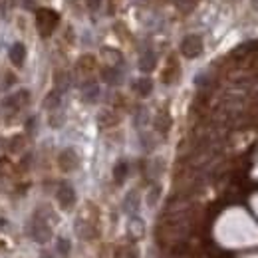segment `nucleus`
Segmentation results:
<instances>
[{
  "mask_svg": "<svg viewBox=\"0 0 258 258\" xmlns=\"http://www.w3.org/2000/svg\"><path fill=\"white\" fill-rule=\"evenodd\" d=\"M58 22H60V16L52 8H40L36 12V26H38L40 36H44V38H48V36L54 34Z\"/></svg>",
  "mask_w": 258,
  "mask_h": 258,
  "instance_id": "nucleus-1",
  "label": "nucleus"
},
{
  "mask_svg": "<svg viewBox=\"0 0 258 258\" xmlns=\"http://www.w3.org/2000/svg\"><path fill=\"white\" fill-rule=\"evenodd\" d=\"M201 52H203V40H201V36L191 34V36L183 38V42H181V54L185 58H191L193 60V58L201 56Z\"/></svg>",
  "mask_w": 258,
  "mask_h": 258,
  "instance_id": "nucleus-2",
  "label": "nucleus"
},
{
  "mask_svg": "<svg viewBox=\"0 0 258 258\" xmlns=\"http://www.w3.org/2000/svg\"><path fill=\"white\" fill-rule=\"evenodd\" d=\"M56 199H58V205L64 209V211H70L74 205H76V191L72 185L68 183H62L56 191Z\"/></svg>",
  "mask_w": 258,
  "mask_h": 258,
  "instance_id": "nucleus-3",
  "label": "nucleus"
},
{
  "mask_svg": "<svg viewBox=\"0 0 258 258\" xmlns=\"http://www.w3.org/2000/svg\"><path fill=\"white\" fill-rule=\"evenodd\" d=\"M58 165H60V169L66 171V173L78 169V167H80V157H78L76 149H72V147L64 149V151L60 153V157H58Z\"/></svg>",
  "mask_w": 258,
  "mask_h": 258,
  "instance_id": "nucleus-4",
  "label": "nucleus"
},
{
  "mask_svg": "<svg viewBox=\"0 0 258 258\" xmlns=\"http://www.w3.org/2000/svg\"><path fill=\"white\" fill-rule=\"evenodd\" d=\"M32 239L40 245H46L50 239H52V229L46 225L44 219H36L34 225H32Z\"/></svg>",
  "mask_w": 258,
  "mask_h": 258,
  "instance_id": "nucleus-5",
  "label": "nucleus"
},
{
  "mask_svg": "<svg viewBox=\"0 0 258 258\" xmlns=\"http://www.w3.org/2000/svg\"><path fill=\"white\" fill-rule=\"evenodd\" d=\"M8 58H10V62H12L16 68H20V66L24 64V60H26V48H24V44H22V42L12 44L10 50H8Z\"/></svg>",
  "mask_w": 258,
  "mask_h": 258,
  "instance_id": "nucleus-6",
  "label": "nucleus"
},
{
  "mask_svg": "<svg viewBox=\"0 0 258 258\" xmlns=\"http://www.w3.org/2000/svg\"><path fill=\"white\" fill-rule=\"evenodd\" d=\"M128 233L133 241L143 239V235H145V225H143V221H141L139 217H133L128 223Z\"/></svg>",
  "mask_w": 258,
  "mask_h": 258,
  "instance_id": "nucleus-7",
  "label": "nucleus"
},
{
  "mask_svg": "<svg viewBox=\"0 0 258 258\" xmlns=\"http://www.w3.org/2000/svg\"><path fill=\"white\" fill-rule=\"evenodd\" d=\"M28 100H30V94H28L26 90H20V92H18V94H14L12 98H8L4 104H6V106H10V108H14V110H18V108L26 106V104H28Z\"/></svg>",
  "mask_w": 258,
  "mask_h": 258,
  "instance_id": "nucleus-8",
  "label": "nucleus"
},
{
  "mask_svg": "<svg viewBox=\"0 0 258 258\" xmlns=\"http://www.w3.org/2000/svg\"><path fill=\"white\" fill-rule=\"evenodd\" d=\"M135 92L141 96V98H147L151 92H153V82L149 78H141L135 82Z\"/></svg>",
  "mask_w": 258,
  "mask_h": 258,
  "instance_id": "nucleus-9",
  "label": "nucleus"
},
{
  "mask_svg": "<svg viewBox=\"0 0 258 258\" xmlns=\"http://www.w3.org/2000/svg\"><path fill=\"white\" fill-rule=\"evenodd\" d=\"M155 54L153 52H147V54H143L141 56V60H139V70L141 72H151L153 68H155Z\"/></svg>",
  "mask_w": 258,
  "mask_h": 258,
  "instance_id": "nucleus-10",
  "label": "nucleus"
},
{
  "mask_svg": "<svg viewBox=\"0 0 258 258\" xmlns=\"http://www.w3.org/2000/svg\"><path fill=\"white\" fill-rule=\"evenodd\" d=\"M128 163L126 161H120L116 167H114V181L118 183V185H122L124 181H126V177H128Z\"/></svg>",
  "mask_w": 258,
  "mask_h": 258,
  "instance_id": "nucleus-11",
  "label": "nucleus"
},
{
  "mask_svg": "<svg viewBox=\"0 0 258 258\" xmlns=\"http://www.w3.org/2000/svg\"><path fill=\"white\" fill-rule=\"evenodd\" d=\"M98 96H100V88L96 86V84H88L86 88H84V102H88V104H94L96 100H98Z\"/></svg>",
  "mask_w": 258,
  "mask_h": 258,
  "instance_id": "nucleus-12",
  "label": "nucleus"
},
{
  "mask_svg": "<svg viewBox=\"0 0 258 258\" xmlns=\"http://www.w3.org/2000/svg\"><path fill=\"white\" fill-rule=\"evenodd\" d=\"M177 70H179V66H177V62L171 58L169 60V66L165 68V74H163V82L165 84H171L175 78H177Z\"/></svg>",
  "mask_w": 258,
  "mask_h": 258,
  "instance_id": "nucleus-13",
  "label": "nucleus"
},
{
  "mask_svg": "<svg viewBox=\"0 0 258 258\" xmlns=\"http://www.w3.org/2000/svg\"><path fill=\"white\" fill-rule=\"evenodd\" d=\"M44 108L50 110V112L58 110V108H60V92H52V94L44 100Z\"/></svg>",
  "mask_w": 258,
  "mask_h": 258,
  "instance_id": "nucleus-14",
  "label": "nucleus"
},
{
  "mask_svg": "<svg viewBox=\"0 0 258 258\" xmlns=\"http://www.w3.org/2000/svg\"><path fill=\"white\" fill-rule=\"evenodd\" d=\"M114 258H139V255H137V251L131 249V247H120V249L116 251Z\"/></svg>",
  "mask_w": 258,
  "mask_h": 258,
  "instance_id": "nucleus-15",
  "label": "nucleus"
},
{
  "mask_svg": "<svg viewBox=\"0 0 258 258\" xmlns=\"http://www.w3.org/2000/svg\"><path fill=\"white\" fill-rule=\"evenodd\" d=\"M78 68H80L82 72H92V70L96 68V60H94V56H84V58L78 62Z\"/></svg>",
  "mask_w": 258,
  "mask_h": 258,
  "instance_id": "nucleus-16",
  "label": "nucleus"
},
{
  "mask_svg": "<svg viewBox=\"0 0 258 258\" xmlns=\"http://www.w3.org/2000/svg\"><path fill=\"white\" fill-rule=\"evenodd\" d=\"M104 80L110 82V84H118L120 82V72L116 68H108V70H104Z\"/></svg>",
  "mask_w": 258,
  "mask_h": 258,
  "instance_id": "nucleus-17",
  "label": "nucleus"
},
{
  "mask_svg": "<svg viewBox=\"0 0 258 258\" xmlns=\"http://www.w3.org/2000/svg\"><path fill=\"white\" fill-rule=\"evenodd\" d=\"M169 124H171V122H169V116L161 114V116L157 118V122H155V128L159 129L161 133H167V131H169Z\"/></svg>",
  "mask_w": 258,
  "mask_h": 258,
  "instance_id": "nucleus-18",
  "label": "nucleus"
},
{
  "mask_svg": "<svg viewBox=\"0 0 258 258\" xmlns=\"http://www.w3.org/2000/svg\"><path fill=\"white\" fill-rule=\"evenodd\" d=\"M56 247H58V253H60L62 257H68V255H70V251H72V247H70V241H68V239H58Z\"/></svg>",
  "mask_w": 258,
  "mask_h": 258,
  "instance_id": "nucleus-19",
  "label": "nucleus"
},
{
  "mask_svg": "<svg viewBox=\"0 0 258 258\" xmlns=\"http://www.w3.org/2000/svg\"><path fill=\"white\" fill-rule=\"evenodd\" d=\"M159 193H161V191H159V187H153V191L147 195V203H149V207H153V205H155V201L159 199Z\"/></svg>",
  "mask_w": 258,
  "mask_h": 258,
  "instance_id": "nucleus-20",
  "label": "nucleus"
},
{
  "mask_svg": "<svg viewBox=\"0 0 258 258\" xmlns=\"http://www.w3.org/2000/svg\"><path fill=\"white\" fill-rule=\"evenodd\" d=\"M86 2H88V6H90L92 10H98L100 4H102V0H86Z\"/></svg>",
  "mask_w": 258,
  "mask_h": 258,
  "instance_id": "nucleus-21",
  "label": "nucleus"
},
{
  "mask_svg": "<svg viewBox=\"0 0 258 258\" xmlns=\"http://www.w3.org/2000/svg\"><path fill=\"white\" fill-rule=\"evenodd\" d=\"M14 84V76L10 74V76H6V86H12Z\"/></svg>",
  "mask_w": 258,
  "mask_h": 258,
  "instance_id": "nucleus-22",
  "label": "nucleus"
},
{
  "mask_svg": "<svg viewBox=\"0 0 258 258\" xmlns=\"http://www.w3.org/2000/svg\"><path fill=\"white\" fill-rule=\"evenodd\" d=\"M40 258H52V257H50V253H48V251H44V253L40 255Z\"/></svg>",
  "mask_w": 258,
  "mask_h": 258,
  "instance_id": "nucleus-23",
  "label": "nucleus"
}]
</instances>
